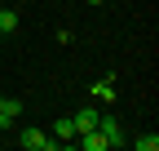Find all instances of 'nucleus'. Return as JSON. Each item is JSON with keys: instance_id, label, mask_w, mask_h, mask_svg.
Returning a JSON list of instances; mask_svg holds the SVG:
<instances>
[{"instance_id": "f03ea898", "label": "nucleus", "mask_w": 159, "mask_h": 151, "mask_svg": "<svg viewBox=\"0 0 159 151\" xmlns=\"http://www.w3.org/2000/svg\"><path fill=\"white\" fill-rule=\"evenodd\" d=\"M97 116H102L97 107H80L75 116H71V124H75V138H80V134H89V129H97Z\"/></svg>"}, {"instance_id": "f257e3e1", "label": "nucleus", "mask_w": 159, "mask_h": 151, "mask_svg": "<svg viewBox=\"0 0 159 151\" xmlns=\"http://www.w3.org/2000/svg\"><path fill=\"white\" fill-rule=\"evenodd\" d=\"M18 142H22L27 151H53V147H62L57 138H49L44 129H22V134H18Z\"/></svg>"}, {"instance_id": "7ed1b4c3", "label": "nucleus", "mask_w": 159, "mask_h": 151, "mask_svg": "<svg viewBox=\"0 0 159 151\" xmlns=\"http://www.w3.org/2000/svg\"><path fill=\"white\" fill-rule=\"evenodd\" d=\"M75 147H80V151H111V142H106L102 129H89V134H80V138H75Z\"/></svg>"}, {"instance_id": "0eeeda50", "label": "nucleus", "mask_w": 159, "mask_h": 151, "mask_svg": "<svg viewBox=\"0 0 159 151\" xmlns=\"http://www.w3.org/2000/svg\"><path fill=\"white\" fill-rule=\"evenodd\" d=\"M93 93H97L102 102H115V76H106V80H97V85H93Z\"/></svg>"}, {"instance_id": "39448f33", "label": "nucleus", "mask_w": 159, "mask_h": 151, "mask_svg": "<svg viewBox=\"0 0 159 151\" xmlns=\"http://www.w3.org/2000/svg\"><path fill=\"white\" fill-rule=\"evenodd\" d=\"M18 116H22V102H18V98H5V93H0V129H9Z\"/></svg>"}, {"instance_id": "1a4fd4ad", "label": "nucleus", "mask_w": 159, "mask_h": 151, "mask_svg": "<svg viewBox=\"0 0 159 151\" xmlns=\"http://www.w3.org/2000/svg\"><path fill=\"white\" fill-rule=\"evenodd\" d=\"M133 147L137 151H159V138L155 134H142V138H133Z\"/></svg>"}, {"instance_id": "423d86ee", "label": "nucleus", "mask_w": 159, "mask_h": 151, "mask_svg": "<svg viewBox=\"0 0 159 151\" xmlns=\"http://www.w3.org/2000/svg\"><path fill=\"white\" fill-rule=\"evenodd\" d=\"M53 138L62 142V147H75V124H71V116H62V120H53Z\"/></svg>"}, {"instance_id": "20e7f679", "label": "nucleus", "mask_w": 159, "mask_h": 151, "mask_svg": "<svg viewBox=\"0 0 159 151\" xmlns=\"http://www.w3.org/2000/svg\"><path fill=\"white\" fill-rule=\"evenodd\" d=\"M97 129L106 134V142H111V147H124V129H119V120H115V116H97Z\"/></svg>"}, {"instance_id": "6e6552de", "label": "nucleus", "mask_w": 159, "mask_h": 151, "mask_svg": "<svg viewBox=\"0 0 159 151\" xmlns=\"http://www.w3.org/2000/svg\"><path fill=\"white\" fill-rule=\"evenodd\" d=\"M9 31H18V13L0 5V36H9Z\"/></svg>"}, {"instance_id": "9d476101", "label": "nucleus", "mask_w": 159, "mask_h": 151, "mask_svg": "<svg viewBox=\"0 0 159 151\" xmlns=\"http://www.w3.org/2000/svg\"><path fill=\"white\" fill-rule=\"evenodd\" d=\"M89 5H102V0H89Z\"/></svg>"}]
</instances>
